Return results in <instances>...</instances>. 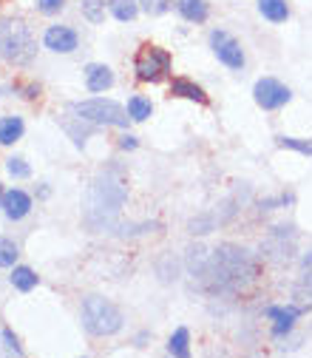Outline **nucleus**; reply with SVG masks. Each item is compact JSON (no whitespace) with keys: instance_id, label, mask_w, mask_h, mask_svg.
<instances>
[{"instance_id":"1","label":"nucleus","mask_w":312,"mask_h":358,"mask_svg":"<svg viewBox=\"0 0 312 358\" xmlns=\"http://www.w3.org/2000/svg\"><path fill=\"white\" fill-rule=\"evenodd\" d=\"M261 273L258 259L239 245H218L205 256V262L191 273L199 282V290L210 296H236L244 293Z\"/></svg>"},{"instance_id":"2","label":"nucleus","mask_w":312,"mask_h":358,"mask_svg":"<svg viewBox=\"0 0 312 358\" xmlns=\"http://www.w3.org/2000/svg\"><path fill=\"white\" fill-rule=\"evenodd\" d=\"M128 199V185L125 176L117 165L105 168L97 173V179L91 182L85 194V205H82V219L91 231H108L117 234V219L122 213V205Z\"/></svg>"},{"instance_id":"3","label":"nucleus","mask_w":312,"mask_h":358,"mask_svg":"<svg viewBox=\"0 0 312 358\" xmlns=\"http://www.w3.org/2000/svg\"><path fill=\"white\" fill-rule=\"evenodd\" d=\"M37 55V40L20 17H0V60L29 66Z\"/></svg>"},{"instance_id":"4","label":"nucleus","mask_w":312,"mask_h":358,"mask_svg":"<svg viewBox=\"0 0 312 358\" xmlns=\"http://www.w3.org/2000/svg\"><path fill=\"white\" fill-rule=\"evenodd\" d=\"M80 319H82V327L103 338V336H114L122 330V313L117 304H111L108 299L103 296H85L82 299V310H80Z\"/></svg>"},{"instance_id":"5","label":"nucleus","mask_w":312,"mask_h":358,"mask_svg":"<svg viewBox=\"0 0 312 358\" xmlns=\"http://www.w3.org/2000/svg\"><path fill=\"white\" fill-rule=\"evenodd\" d=\"M71 114L88 125H114V128H128V111L114 103V100H82V103H71Z\"/></svg>"},{"instance_id":"6","label":"nucleus","mask_w":312,"mask_h":358,"mask_svg":"<svg viewBox=\"0 0 312 358\" xmlns=\"http://www.w3.org/2000/svg\"><path fill=\"white\" fill-rule=\"evenodd\" d=\"M133 71L142 83H159L170 71V55L159 46H142V52L133 60Z\"/></svg>"},{"instance_id":"7","label":"nucleus","mask_w":312,"mask_h":358,"mask_svg":"<svg viewBox=\"0 0 312 358\" xmlns=\"http://www.w3.org/2000/svg\"><path fill=\"white\" fill-rule=\"evenodd\" d=\"M253 97H255V103H258L264 111H276V108H281V106H287V103L292 100L290 88H287L284 83L273 80V77L258 80L255 88H253Z\"/></svg>"},{"instance_id":"8","label":"nucleus","mask_w":312,"mask_h":358,"mask_svg":"<svg viewBox=\"0 0 312 358\" xmlns=\"http://www.w3.org/2000/svg\"><path fill=\"white\" fill-rule=\"evenodd\" d=\"M210 46H213V55L218 57V63H225L228 69H244V52L239 46V40H233L228 31H213L210 34Z\"/></svg>"},{"instance_id":"9","label":"nucleus","mask_w":312,"mask_h":358,"mask_svg":"<svg viewBox=\"0 0 312 358\" xmlns=\"http://www.w3.org/2000/svg\"><path fill=\"white\" fill-rule=\"evenodd\" d=\"M43 43H46V49H52V52H57V55H71V52L77 49L80 37H77V31L68 29V26H49L46 34H43Z\"/></svg>"},{"instance_id":"10","label":"nucleus","mask_w":312,"mask_h":358,"mask_svg":"<svg viewBox=\"0 0 312 358\" xmlns=\"http://www.w3.org/2000/svg\"><path fill=\"white\" fill-rule=\"evenodd\" d=\"M304 313V307H295V304H276V307H267V319L273 322V336H284L292 330V324L298 322V316Z\"/></svg>"},{"instance_id":"11","label":"nucleus","mask_w":312,"mask_h":358,"mask_svg":"<svg viewBox=\"0 0 312 358\" xmlns=\"http://www.w3.org/2000/svg\"><path fill=\"white\" fill-rule=\"evenodd\" d=\"M0 208H3V213L9 219H15V222L17 219H26L29 210H31V196L26 191H20V188H12V191L3 194V202H0Z\"/></svg>"},{"instance_id":"12","label":"nucleus","mask_w":312,"mask_h":358,"mask_svg":"<svg viewBox=\"0 0 312 358\" xmlns=\"http://www.w3.org/2000/svg\"><path fill=\"white\" fill-rule=\"evenodd\" d=\"M85 85H88V92H108V88L114 85V71L108 66H100V63H91L85 69Z\"/></svg>"},{"instance_id":"13","label":"nucleus","mask_w":312,"mask_h":358,"mask_svg":"<svg viewBox=\"0 0 312 358\" xmlns=\"http://www.w3.org/2000/svg\"><path fill=\"white\" fill-rule=\"evenodd\" d=\"M170 94L173 97H182V100H191V103H207V94H205V88L202 85H196L193 80H188V77H176L173 83H170Z\"/></svg>"},{"instance_id":"14","label":"nucleus","mask_w":312,"mask_h":358,"mask_svg":"<svg viewBox=\"0 0 312 358\" xmlns=\"http://www.w3.org/2000/svg\"><path fill=\"white\" fill-rule=\"evenodd\" d=\"M23 120L20 117H3L0 120V145H15L20 137H23Z\"/></svg>"},{"instance_id":"15","label":"nucleus","mask_w":312,"mask_h":358,"mask_svg":"<svg viewBox=\"0 0 312 358\" xmlns=\"http://www.w3.org/2000/svg\"><path fill=\"white\" fill-rule=\"evenodd\" d=\"M258 12H261V17H267L270 23H284L290 17L287 0H258Z\"/></svg>"},{"instance_id":"16","label":"nucleus","mask_w":312,"mask_h":358,"mask_svg":"<svg viewBox=\"0 0 312 358\" xmlns=\"http://www.w3.org/2000/svg\"><path fill=\"white\" fill-rule=\"evenodd\" d=\"M176 9H179V15H182L185 20H191V23H205L207 15H210V9H207L205 0H179V3H176Z\"/></svg>"},{"instance_id":"17","label":"nucleus","mask_w":312,"mask_h":358,"mask_svg":"<svg viewBox=\"0 0 312 358\" xmlns=\"http://www.w3.org/2000/svg\"><path fill=\"white\" fill-rule=\"evenodd\" d=\"M108 12H111L117 20L128 23V20L137 17V12H140V0H108Z\"/></svg>"},{"instance_id":"18","label":"nucleus","mask_w":312,"mask_h":358,"mask_svg":"<svg viewBox=\"0 0 312 358\" xmlns=\"http://www.w3.org/2000/svg\"><path fill=\"white\" fill-rule=\"evenodd\" d=\"M168 352L176 355V358H188V355H191V333H188L185 327H179V330L170 336V341H168Z\"/></svg>"},{"instance_id":"19","label":"nucleus","mask_w":312,"mask_h":358,"mask_svg":"<svg viewBox=\"0 0 312 358\" xmlns=\"http://www.w3.org/2000/svg\"><path fill=\"white\" fill-rule=\"evenodd\" d=\"M12 285L17 287V290H23V293H29V290H34L37 287V273L31 271V267H15L12 271Z\"/></svg>"},{"instance_id":"20","label":"nucleus","mask_w":312,"mask_h":358,"mask_svg":"<svg viewBox=\"0 0 312 358\" xmlns=\"http://www.w3.org/2000/svg\"><path fill=\"white\" fill-rule=\"evenodd\" d=\"M151 114H154V106H151V100H145V97H140V94L128 100V117H131V120L145 122Z\"/></svg>"},{"instance_id":"21","label":"nucleus","mask_w":312,"mask_h":358,"mask_svg":"<svg viewBox=\"0 0 312 358\" xmlns=\"http://www.w3.org/2000/svg\"><path fill=\"white\" fill-rule=\"evenodd\" d=\"M82 15H85V20H91V23H103L105 20V3L103 0H85Z\"/></svg>"},{"instance_id":"22","label":"nucleus","mask_w":312,"mask_h":358,"mask_svg":"<svg viewBox=\"0 0 312 358\" xmlns=\"http://www.w3.org/2000/svg\"><path fill=\"white\" fill-rule=\"evenodd\" d=\"M17 262V245L6 236H0V267H12Z\"/></svg>"},{"instance_id":"23","label":"nucleus","mask_w":312,"mask_h":358,"mask_svg":"<svg viewBox=\"0 0 312 358\" xmlns=\"http://www.w3.org/2000/svg\"><path fill=\"white\" fill-rule=\"evenodd\" d=\"M292 296H295L298 301H304L306 307H312V271H309L306 276H301V282L295 285V290H292Z\"/></svg>"},{"instance_id":"24","label":"nucleus","mask_w":312,"mask_h":358,"mask_svg":"<svg viewBox=\"0 0 312 358\" xmlns=\"http://www.w3.org/2000/svg\"><path fill=\"white\" fill-rule=\"evenodd\" d=\"M281 148H290V151H298V154H306L312 157V140H295V137H276Z\"/></svg>"},{"instance_id":"25","label":"nucleus","mask_w":312,"mask_h":358,"mask_svg":"<svg viewBox=\"0 0 312 358\" xmlns=\"http://www.w3.org/2000/svg\"><path fill=\"white\" fill-rule=\"evenodd\" d=\"M6 171H9L15 179H26V176H31V168H29V162H26L23 157H9V159H6Z\"/></svg>"},{"instance_id":"26","label":"nucleus","mask_w":312,"mask_h":358,"mask_svg":"<svg viewBox=\"0 0 312 358\" xmlns=\"http://www.w3.org/2000/svg\"><path fill=\"white\" fill-rule=\"evenodd\" d=\"M170 6H173V0H140V9H142L145 15H151V17L165 15Z\"/></svg>"},{"instance_id":"27","label":"nucleus","mask_w":312,"mask_h":358,"mask_svg":"<svg viewBox=\"0 0 312 358\" xmlns=\"http://www.w3.org/2000/svg\"><path fill=\"white\" fill-rule=\"evenodd\" d=\"M188 228H191L193 236H205V234H210V231L216 228V219H213V216H199V219L191 222Z\"/></svg>"},{"instance_id":"28","label":"nucleus","mask_w":312,"mask_h":358,"mask_svg":"<svg viewBox=\"0 0 312 358\" xmlns=\"http://www.w3.org/2000/svg\"><path fill=\"white\" fill-rule=\"evenodd\" d=\"M0 341H3V350H6V352H15V355L23 352V350H20V341H17V336H15L12 330H3V333H0Z\"/></svg>"},{"instance_id":"29","label":"nucleus","mask_w":312,"mask_h":358,"mask_svg":"<svg viewBox=\"0 0 312 358\" xmlns=\"http://www.w3.org/2000/svg\"><path fill=\"white\" fill-rule=\"evenodd\" d=\"M63 6H66V0H37V9L43 15H57Z\"/></svg>"},{"instance_id":"30","label":"nucleus","mask_w":312,"mask_h":358,"mask_svg":"<svg viewBox=\"0 0 312 358\" xmlns=\"http://www.w3.org/2000/svg\"><path fill=\"white\" fill-rule=\"evenodd\" d=\"M137 145H140V143H137V137H131V134H125V137H119V148H122V151H133Z\"/></svg>"},{"instance_id":"31","label":"nucleus","mask_w":312,"mask_h":358,"mask_svg":"<svg viewBox=\"0 0 312 358\" xmlns=\"http://www.w3.org/2000/svg\"><path fill=\"white\" fill-rule=\"evenodd\" d=\"M37 94H40V85H26L23 88V97H29V100H34Z\"/></svg>"},{"instance_id":"32","label":"nucleus","mask_w":312,"mask_h":358,"mask_svg":"<svg viewBox=\"0 0 312 358\" xmlns=\"http://www.w3.org/2000/svg\"><path fill=\"white\" fill-rule=\"evenodd\" d=\"M0 202H3V188H0Z\"/></svg>"}]
</instances>
